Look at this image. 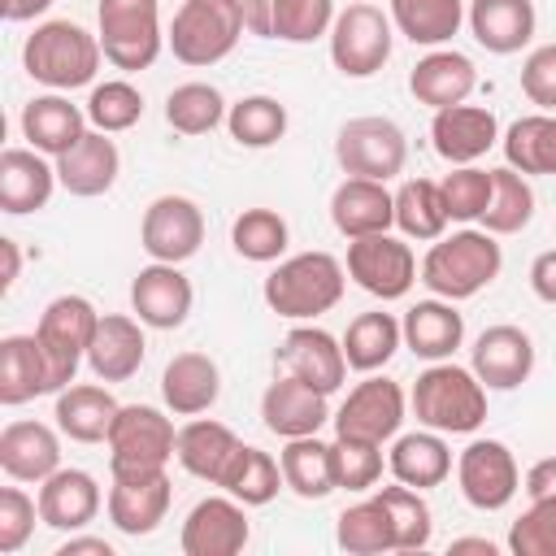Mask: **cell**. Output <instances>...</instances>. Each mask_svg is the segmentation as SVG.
Here are the masks:
<instances>
[{
  "instance_id": "6da1fadb",
  "label": "cell",
  "mask_w": 556,
  "mask_h": 556,
  "mask_svg": "<svg viewBox=\"0 0 556 556\" xmlns=\"http://www.w3.org/2000/svg\"><path fill=\"white\" fill-rule=\"evenodd\" d=\"M500 269H504V248L495 243V235L482 226L478 230L465 226V230L439 235L430 243V252L421 256L417 282H426L430 295L460 304V300H473L482 287H491L500 278Z\"/></svg>"
},
{
  "instance_id": "7a4b0ae2",
  "label": "cell",
  "mask_w": 556,
  "mask_h": 556,
  "mask_svg": "<svg viewBox=\"0 0 556 556\" xmlns=\"http://www.w3.org/2000/svg\"><path fill=\"white\" fill-rule=\"evenodd\" d=\"M343 287H348V265L339 256L295 252V256H282L265 274L261 295H265L269 313L287 317V321H313L343 300Z\"/></svg>"
},
{
  "instance_id": "3957f363",
  "label": "cell",
  "mask_w": 556,
  "mask_h": 556,
  "mask_svg": "<svg viewBox=\"0 0 556 556\" xmlns=\"http://www.w3.org/2000/svg\"><path fill=\"white\" fill-rule=\"evenodd\" d=\"M100 35L83 30L78 22L70 17H52V22H39L26 43H22V70L52 87V91H74V87H87L96 83V70H100Z\"/></svg>"
},
{
  "instance_id": "277c9868",
  "label": "cell",
  "mask_w": 556,
  "mask_h": 556,
  "mask_svg": "<svg viewBox=\"0 0 556 556\" xmlns=\"http://www.w3.org/2000/svg\"><path fill=\"white\" fill-rule=\"evenodd\" d=\"M408 408L417 426L439 434H473L486 421V387L465 365L430 361V369H421L408 391Z\"/></svg>"
},
{
  "instance_id": "5b68a950",
  "label": "cell",
  "mask_w": 556,
  "mask_h": 556,
  "mask_svg": "<svg viewBox=\"0 0 556 556\" xmlns=\"http://www.w3.org/2000/svg\"><path fill=\"white\" fill-rule=\"evenodd\" d=\"M243 9L239 0H182L174 9V22L165 30V43L174 61L191 70H208L226 61L243 39Z\"/></svg>"
},
{
  "instance_id": "8992f818",
  "label": "cell",
  "mask_w": 556,
  "mask_h": 556,
  "mask_svg": "<svg viewBox=\"0 0 556 556\" xmlns=\"http://www.w3.org/2000/svg\"><path fill=\"white\" fill-rule=\"evenodd\" d=\"M96 35H100L109 65H117L126 74L148 70L165 48L161 0H100L96 4Z\"/></svg>"
},
{
  "instance_id": "52a82bcc",
  "label": "cell",
  "mask_w": 556,
  "mask_h": 556,
  "mask_svg": "<svg viewBox=\"0 0 556 556\" xmlns=\"http://www.w3.org/2000/svg\"><path fill=\"white\" fill-rule=\"evenodd\" d=\"M326 39H330V61H334V70L343 78H374L391 61L395 22L378 4L352 0L348 9H339V17H334Z\"/></svg>"
},
{
  "instance_id": "ba28073f",
  "label": "cell",
  "mask_w": 556,
  "mask_h": 556,
  "mask_svg": "<svg viewBox=\"0 0 556 556\" xmlns=\"http://www.w3.org/2000/svg\"><path fill=\"white\" fill-rule=\"evenodd\" d=\"M334 161L352 178H378V182H387V178L404 174L408 139H404V130L391 117H378V113L352 117L334 135Z\"/></svg>"
},
{
  "instance_id": "9c48e42d",
  "label": "cell",
  "mask_w": 556,
  "mask_h": 556,
  "mask_svg": "<svg viewBox=\"0 0 556 556\" xmlns=\"http://www.w3.org/2000/svg\"><path fill=\"white\" fill-rule=\"evenodd\" d=\"M100 326V313L87 295H56L43 304L39 313V343L48 352V365H52V382L56 391H65L78 374V365L87 361V348H91V334Z\"/></svg>"
},
{
  "instance_id": "30bf717a",
  "label": "cell",
  "mask_w": 556,
  "mask_h": 556,
  "mask_svg": "<svg viewBox=\"0 0 556 556\" xmlns=\"http://www.w3.org/2000/svg\"><path fill=\"white\" fill-rule=\"evenodd\" d=\"M104 443H109V469H165L174 460L178 430L152 404H122Z\"/></svg>"
},
{
  "instance_id": "8fae6325",
  "label": "cell",
  "mask_w": 556,
  "mask_h": 556,
  "mask_svg": "<svg viewBox=\"0 0 556 556\" xmlns=\"http://www.w3.org/2000/svg\"><path fill=\"white\" fill-rule=\"evenodd\" d=\"M456 486L465 495L469 508L478 513H500L517 500L521 491V469L517 456L508 452V443L500 439H473L465 443V452L456 456Z\"/></svg>"
},
{
  "instance_id": "7c38bea8",
  "label": "cell",
  "mask_w": 556,
  "mask_h": 556,
  "mask_svg": "<svg viewBox=\"0 0 556 556\" xmlns=\"http://www.w3.org/2000/svg\"><path fill=\"white\" fill-rule=\"evenodd\" d=\"M417 256L404 239L395 235H365V239H348V278L369 291L374 300H404L417 282Z\"/></svg>"
},
{
  "instance_id": "4fadbf2b",
  "label": "cell",
  "mask_w": 556,
  "mask_h": 556,
  "mask_svg": "<svg viewBox=\"0 0 556 556\" xmlns=\"http://www.w3.org/2000/svg\"><path fill=\"white\" fill-rule=\"evenodd\" d=\"M404 413H408L404 387L395 378L365 374V382H356L348 391V400L339 404V413L330 421H334V434L369 439V443H391L400 434V426H404Z\"/></svg>"
},
{
  "instance_id": "5bb4252c",
  "label": "cell",
  "mask_w": 556,
  "mask_h": 556,
  "mask_svg": "<svg viewBox=\"0 0 556 556\" xmlns=\"http://www.w3.org/2000/svg\"><path fill=\"white\" fill-rule=\"evenodd\" d=\"M113 482H109V521L130 534V539H143L152 534L165 513H169V500H174V486H169V473L165 469H109Z\"/></svg>"
},
{
  "instance_id": "9a60e30c",
  "label": "cell",
  "mask_w": 556,
  "mask_h": 556,
  "mask_svg": "<svg viewBox=\"0 0 556 556\" xmlns=\"http://www.w3.org/2000/svg\"><path fill=\"white\" fill-rule=\"evenodd\" d=\"M204 243V213L191 195H156L139 222V248L152 261L182 265Z\"/></svg>"
},
{
  "instance_id": "2e32d148",
  "label": "cell",
  "mask_w": 556,
  "mask_h": 556,
  "mask_svg": "<svg viewBox=\"0 0 556 556\" xmlns=\"http://www.w3.org/2000/svg\"><path fill=\"white\" fill-rule=\"evenodd\" d=\"M252 539L248 526V504H239L235 495H204L178 530V547L182 556H235L243 552Z\"/></svg>"
},
{
  "instance_id": "e0dca14e",
  "label": "cell",
  "mask_w": 556,
  "mask_h": 556,
  "mask_svg": "<svg viewBox=\"0 0 556 556\" xmlns=\"http://www.w3.org/2000/svg\"><path fill=\"white\" fill-rule=\"evenodd\" d=\"M274 365L317 391H339L348 378V356H343V339H334L321 326H291L282 334V343L274 348Z\"/></svg>"
},
{
  "instance_id": "ac0fdd59",
  "label": "cell",
  "mask_w": 556,
  "mask_h": 556,
  "mask_svg": "<svg viewBox=\"0 0 556 556\" xmlns=\"http://www.w3.org/2000/svg\"><path fill=\"white\" fill-rule=\"evenodd\" d=\"M191 278L169 261H152L130 278V313L148 330H178L191 317Z\"/></svg>"
},
{
  "instance_id": "d6986e66",
  "label": "cell",
  "mask_w": 556,
  "mask_h": 556,
  "mask_svg": "<svg viewBox=\"0 0 556 556\" xmlns=\"http://www.w3.org/2000/svg\"><path fill=\"white\" fill-rule=\"evenodd\" d=\"M469 369L486 391H513L534 374V339L521 326H486L469 348Z\"/></svg>"
},
{
  "instance_id": "ffe728a7",
  "label": "cell",
  "mask_w": 556,
  "mask_h": 556,
  "mask_svg": "<svg viewBox=\"0 0 556 556\" xmlns=\"http://www.w3.org/2000/svg\"><path fill=\"white\" fill-rule=\"evenodd\" d=\"M261 421L269 434L278 439H304V434H317L326 421H330V404H326V391L291 378V374H278L265 395H261Z\"/></svg>"
},
{
  "instance_id": "44dd1931",
  "label": "cell",
  "mask_w": 556,
  "mask_h": 556,
  "mask_svg": "<svg viewBox=\"0 0 556 556\" xmlns=\"http://www.w3.org/2000/svg\"><path fill=\"white\" fill-rule=\"evenodd\" d=\"M39 521L48 530H61V534H74V530H87L104 504L100 495V482L87 473V469H56L39 482Z\"/></svg>"
},
{
  "instance_id": "7402d4cb",
  "label": "cell",
  "mask_w": 556,
  "mask_h": 556,
  "mask_svg": "<svg viewBox=\"0 0 556 556\" xmlns=\"http://www.w3.org/2000/svg\"><path fill=\"white\" fill-rule=\"evenodd\" d=\"M500 139V122L482 104H452L439 109L430 122V143L447 165H473L482 161Z\"/></svg>"
},
{
  "instance_id": "603a6c76",
  "label": "cell",
  "mask_w": 556,
  "mask_h": 556,
  "mask_svg": "<svg viewBox=\"0 0 556 556\" xmlns=\"http://www.w3.org/2000/svg\"><path fill=\"white\" fill-rule=\"evenodd\" d=\"M330 222L343 239H365V235H382L395 226V191H387V182L378 178H343L330 191Z\"/></svg>"
},
{
  "instance_id": "cb8c5ba5",
  "label": "cell",
  "mask_w": 556,
  "mask_h": 556,
  "mask_svg": "<svg viewBox=\"0 0 556 556\" xmlns=\"http://www.w3.org/2000/svg\"><path fill=\"white\" fill-rule=\"evenodd\" d=\"M478 87V65L456 52V48H430L413 70H408V91L417 104L426 109H452V104H465Z\"/></svg>"
},
{
  "instance_id": "d4e9b609",
  "label": "cell",
  "mask_w": 556,
  "mask_h": 556,
  "mask_svg": "<svg viewBox=\"0 0 556 556\" xmlns=\"http://www.w3.org/2000/svg\"><path fill=\"white\" fill-rule=\"evenodd\" d=\"M61 187L56 161H48L35 148H4L0 152V208L13 217L48 208L52 191Z\"/></svg>"
},
{
  "instance_id": "484cf974",
  "label": "cell",
  "mask_w": 556,
  "mask_h": 556,
  "mask_svg": "<svg viewBox=\"0 0 556 556\" xmlns=\"http://www.w3.org/2000/svg\"><path fill=\"white\" fill-rule=\"evenodd\" d=\"M143 356H148L143 321L126 317V313H100V326H96L91 348H87V369L100 382H126L139 374Z\"/></svg>"
},
{
  "instance_id": "4316f807",
  "label": "cell",
  "mask_w": 556,
  "mask_h": 556,
  "mask_svg": "<svg viewBox=\"0 0 556 556\" xmlns=\"http://www.w3.org/2000/svg\"><path fill=\"white\" fill-rule=\"evenodd\" d=\"M0 469L9 482H43L61 469V434L48 421H9L0 430Z\"/></svg>"
},
{
  "instance_id": "83f0119b",
  "label": "cell",
  "mask_w": 556,
  "mask_h": 556,
  "mask_svg": "<svg viewBox=\"0 0 556 556\" xmlns=\"http://www.w3.org/2000/svg\"><path fill=\"white\" fill-rule=\"evenodd\" d=\"M117 174H122V152L104 130H87L70 152L56 156V178L78 200H96L113 191Z\"/></svg>"
},
{
  "instance_id": "f1b7e54d",
  "label": "cell",
  "mask_w": 556,
  "mask_h": 556,
  "mask_svg": "<svg viewBox=\"0 0 556 556\" xmlns=\"http://www.w3.org/2000/svg\"><path fill=\"white\" fill-rule=\"evenodd\" d=\"M35 395H56L48 352L39 334H4L0 339V404L17 408Z\"/></svg>"
},
{
  "instance_id": "f546056e",
  "label": "cell",
  "mask_w": 556,
  "mask_h": 556,
  "mask_svg": "<svg viewBox=\"0 0 556 556\" xmlns=\"http://www.w3.org/2000/svg\"><path fill=\"white\" fill-rule=\"evenodd\" d=\"M22 139H26V148H35V152H43V156H61V152H70L83 135H87V109H78V104H70V96H61V91H48V96H35L26 109H22Z\"/></svg>"
},
{
  "instance_id": "4dcf8cb0",
  "label": "cell",
  "mask_w": 556,
  "mask_h": 556,
  "mask_svg": "<svg viewBox=\"0 0 556 556\" xmlns=\"http://www.w3.org/2000/svg\"><path fill=\"white\" fill-rule=\"evenodd\" d=\"M222 395V369L208 352H178L161 374V400L174 417H200Z\"/></svg>"
},
{
  "instance_id": "1f68e13d",
  "label": "cell",
  "mask_w": 556,
  "mask_h": 556,
  "mask_svg": "<svg viewBox=\"0 0 556 556\" xmlns=\"http://www.w3.org/2000/svg\"><path fill=\"white\" fill-rule=\"evenodd\" d=\"M465 22L486 52L513 56L534 39L539 13H534V0H469Z\"/></svg>"
},
{
  "instance_id": "d6a6232c",
  "label": "cell",
  "mask_w": 556,
  "mask_h": 556,
  "mask_svg": "<svg viewBox=\"0 0 556 556\" xmlns=\"http://www.w3.org/2000/svg\"><path fill=\"white\" fill-rule=\"evenodd\" d=\"M117 400L109 387L96 382H70L65 391H56V404H52V417H56V430L74 443H104L109 430H113V417H117Z\"/></svg>"
},
{
  "instance_id": "836d02e7",
  "label": "cell",
  "mask_w": 556,
  "mask_h": 556,
  "mask_svg": "<svg viewBox=\"0 0 556 556\" xmlns=\"http://www.w3.org/2000/svg\"><path fill=\"white\" fill-rule=\"evenodd\" d=\"M404 348L421 361H452V352L465 343V317L456 313L452 300H417L408 304L404 321Z\"/></svg>"
},
{
  "instance_id": "e575fe53",
  "label": "cell",
  "mask_w": 556,
  "mask_h": 556,
  "mask_svg": "<svg viewBox=\"0 0 556 556\" xmlns=\"http://www.w3.org/2000/svg\"><path fill=\"white\" fill-rule=\"evenodd\" d=\"M387 469H391L395 482L417 486V491H430V486L447 482V473H452V447H447V439L439 430L421 426V430H408V434H395L391 439Z\"/></svg>"
},
{
  "instance_id": "d590c367",
  "label": "cell",
  "mask_w": 556,
  "mask_h": 556,
  "mask_svg": "<svg viewBox=\"0 0 556 556\" xmlns=\"http://www.w3.org/2000/svg\"><path fill=\"white\" fill-rule=\"evenodd\" d=\"M235 452H239V434H235L226 421L191 417L187 426H178L174 460H178L191 478H200V482H208V486H217V478L226 473V465H230Z\"/></svg>"
},
{
  "instance_id": "8d00e7d4",
  "label": "cell",
  "mask_w": 556,
  "mask_h": 556,
  "mask_svg": "<svg viewBox=\"0 0 556 556\" xmlns=\"http://www.w3.org/2000/svg\"><path fill=\"white\" fill-rule=\"evenodd\" d=\"M404 348V330L391 313L382 308H369V313H356L348 321V334H343V356H348V369L356 374H378L395 352Z\"/></svg>"
},
{
  "instance_id": "74e56055",
  "label": "cell",
  "mask_w": 556,
  "mask_h": 556,
  "mask_svg": "<svg viewBox=\"0 0 556 556\" xmlns=\"http://www.w3.org/2000/svg\"><path fill=\"white\" fill-rule=\"evenodd\" d=\"M278 465H282L287 486H291L300 500H326L330 491H339V482H334V456H330V443H321L317 434L282 439Z\"/></svg>"
},
{
  "instance_id": "f35d334b",
  "label": "cell",
  "mask_w": 556,
  "mask_h": 556,
  "mask_svg": "<svg viewBox=\"0 0 556 556\" xmlns=\"http://www.w3.org/2000/svg\"><path fill=\"white\" fill-rule=\"evenodd\" d=\"M217 486L226 495H235L239 504H248V508H265L287 486V478H282V465L269 452H261L252 443H239V452L230 456V465L217 478Z\"/></svg>"
},
{
  "instance_id": "ab89813d",
  "label": "cell",
  "mask_w": 556,
  "mask_h": 556,
  "mask_svg": "<svg viewBox=\"0 0 556 556\" xmlns=\"http://www.w3.org/2000/svg\"><path fill=\"white\" fill-rule=\"evenodd\" d=\"M504 165L530 174H556V113H526L517 117L504 139Z\"/></svg>"
},
{
  "instance_id": "60d3db41",
  "label": "cell",
  "mask_w": 556,
  "mask_h": 556,
  "mask_svg": "<svg viewBox=\"0 0 556 556\" xmlns=\"http://www.w3.org/2000/svg\"><path fill=\"white\" fill-rule=\"evenodd\" d=\"M391 22L408 43L443 48L465 22V0H391Z\"/></svg>"
},
{
  "instance_id": "b9f144b4",
  "label": "cell",
  "mask_w": 556,
  "mask_h": 556,
  "mask_svg": "<svg viewBox=\"0 0 556 556\" xmlns=\"http://www.w3.org/2000/svg\"><path fill=\"white\" fill-rule=\"evenodd\" d=\"M530 217H534V187H530V178L521 169H513V165L491 169V204L478 217L482 230H491L495 239L500 235H521L530 226Z\"/></svg>"
},
{
  "instance_id": "7bdbcfd3",
  "label": "cell",
  "mask_w": 556,
  "mask_h": 556,
  "mask_svg": "<svg viewBox=\"0 0 556 556\" xmlns=\"http://www.w3.org/2000/svg\"><path fill=\"white\" fill-rule=\"evenodd\" d=\"M447 208H443V191L434 178H404L395 191V226L408 239H426L434 243L447 230Z\"/></svg>"
},
{
  "instance_id": "ee69618b",
  "label": "cell",
  "mask_w": 556,
  "mask_h": 556,
  "mask_svg": "<svg viewBox=\"0 0 556 556\" xmlns=\"http://www.w3.org/2000/svg\"><path fill=\"white\" fill-rule=\"evenodd\" d=\"M387 513V526H391V543L395 552H421L430 547V534H434V517H430V504L421 500L417 486H382L374 495Z\"/></svg>"
},
{
  "instance_id": "f6af8a7d",
  "label": "cell",
  "mask_w": 556,
  "mask_h": 556,
  "mask_svg": "<svg viewBox=\"0 0 556 556\" xmlns=\"http://www.w3.org/2000/svg\"><path fill=\"white\" fill-rule=\"evenodd\" d=\"M230 104L213 83H178L165 96V122L178 135H208L226 122Z\"/></svg>"
},
{
  "instance_id": "bcb514c9",
  "label": "cell",
  "mask_w": 556,
  "mask_h": 556,
  "mask_svg": "<svg viewBox=\"0 0 556 556\" xmlns=\"http://www.w3.org/2000/svg\"><path fill=\"white\" fill-rule=\"evenodd\" d=\"M230 243L243 261H256V265H274L282 261L287 243H291V226L278 208H243L230 226Z\"/></svg>"
},
{
  "instance_id": "7dc6e473",
  "label": "cell",
  "mask_w": 556,
  "mask_h": 556,
  "mask_svg": "<svg viewBox=\"0 0 556 556\" xmlns=\"http://www.w3.org/2000/svg\"><path fill=\"white\" fill-rule=\"evenodd\" d=\"M226 130L239 148H274L287 135V104L274 96H243L230 104Z\"/></svg>"
},
{
  "instance_id": "c3c4849f",
  "label": "cell",
  "mask_w": 556,
  "mask_h": 556,
  "mask_svg": "<svg viewBox=\"0 0 556 556\" xmlns=\"http://www.w3.org/2000/svg\"><path fill=\"white\" fill-rule=\"evenodd\" d=\"M334 543H339L348 556H382V552H395L382 504H378L374 495L361 500V504H348V508L334 517Z\"/></svg>"
},
{
  "instance_id": "681fc988",
  "label": "cell",
  "mask_w": 556,
  "mask_h": 556,
  "mask_svg": "<svg viewBox=\"0 0 556 556\" xmlns=\"http://www.w3.org/2000/svg\"><path fill=\"white\" fill-rule=\"evenodd\" d=\"M83 109H87L91 130L122 135V130H130L143 117V96L126 78H104V83H91V96H87Z\"/></svg>"
},
{
  "instance_id": "f907efd6",
  "label": "cell",
  "mask_w": 556,
  "mask_h": 556,
  "mask_svg": "<svg viewBox=\"0 0 556 556\" xmlns=\"http://www.w3.org/2000/svg\"><path fill=\"white\" fill-rule=\"evenodd\" d=\"M330 456H334L339 491H369V486H378V478H382V443L334 434L330 439Z\"/></svg>"
},
{
  "instance_id": "816d5d0a",
  "label": "cell",
  "mask_w": 556,
  "mask_h": 556,
  "mask_svg": "<svg viewBox=\"0 0 556 556\" xmlns=\"http://www.w3.org/2000/svg\"><path fill=\"white\" fill-rule=\"evenodd\" d=\"M334 0H274V39L313 43L334 26Z\"/></svg>"
},
{
  "instance_id": "f5cc1de1",
  "label": "cell",
  "mask_w": 556,
  "mask_h": 556,
  "mask_svg": "<svg viewBox=\"0 0 556 556\" xmlns=\"http://www.w3.org/2000/svg\"><path fill=\"white\" fill-rule=\"evenodd\" d=\"M439 191H443V208L452 222H478L491 204V169L452 165V174H443Z\"/></svg>"
},
{
  "instance_id": "db71d44e",
  "label": "cell",
  "mask_w": 556,
  "mask_h": 556,
  "mask_svg": "<svg viewBox=\"0 0 556 556\" xmlns=\"http://www.w3.org/2000/svg\"><path fill=\"white\" fill-rule=\"evenodd\" d=\"M513 556H556V495L530 500V508L508 526Z\"/></svg>"
},
{
  "instance_id": "11a10c76",
  "label": "cell",
  "mask_w": 556,
  "mask_h": 556,
  "mask_svg": "<svg viewBox=\"0 0 556 556\" xmlns=\"http://www.w3.org/2000/svg\"><path fill=\"white\" fill-rule=\"evenodd\" d=\"M39 521V500H30L22 486H4L0 491V556H13L26 547V539L35 534Z\"/></svg>"
},
{
  "instance_id": "9f6ffc18",
  "label": "cell",
  "mask_w": 556,
  "mask_h": 556,
  "mask_svg": "<svg viewBox=\"0 0 556 556\" xmlns=\"http://www.w3.org/2000/svg\"><path fill=\"white\" fill-rule=\"evenodd\" d=\"M521 91L539 113H556V43H539L521 61Z\"/></svg>"
},
{
  "instance_id": "6f0895ef",
  "label": "cell",
  "mask_w": 556,
  "mask_h": 556,
  "mask_svg": "<svg viewBox=\"0 0 556 556\" xmlns=\"http://www.w3.org/2000/svg\"><path fill=\"white\" fill-rule=\"evenodd\" d=\"M530 291L543 304H556V248H547L530 261Z\"/></svg>"
},
{
  "instance_id": "680465c9",
  "label": "cell",
  "mask_w": 556,
  "mask_h": 556,
  "mask_svg": "<svg viewBox=\"0 0 556 556\" xmlns=\"http://www.w3.org/2000/svg\"><path fill=\"white\" fill-rule=\"evenodd\" d=\"M521 491H526V500H539V495H556V456H543V460H534V465L526 469V478H521Z\"/></svg>"
},
{
  "instance_id": "91938a15",
  "label": "cell",
  "mask_w": 556,
  "mask_h": 556,
  "mask_svg": "<svg viewBox=\"0 0 556 556\" xmlns=\"http://www.w3.org/2000/svg\"><path fill=\"white\" fill-rule=\"evenodd\" d=\"M243 9V26L256 39H274V0H239Z\"/></svg>"
},
{
  "instance_id": "94428289",
  "label": "cell",
  "mask_w": 556,
  "mask_h": 556,
  "mask_svg": "<svg viewBox=\"0 0 556 556\" xmlns=\"http://www.w3.org/2000/svg\"><path fill=\"white\" fill-rule=\"evenodd\" d=\"M56 556H113V543L109 539H96V534H70L61 547H56Z\"/></svg>"
},
{
  "instance_id": "6125c7cd",
  "label": "cell",
  "mask_w": 556,
  "mask_h": 556,
  "mask_svg": "<svg viewBox=\"0 0 556 556\" xmlns=\"http://www.w3.org/2000/svg\"><path fill=\"white\" fill-rule=\"evenodd\" d=\"M17 269H22V252H17V239H0V291H13L17 282Z\"/></svg>"
},
{
  "instance_id": "be15d7a7",
  "label": "cell",
  "mask_w": 556,
  "mask_h": 556,
  "mask_svg": "<svg viewBox=\"0 0 556 556\" xmlns=\"http://www.w3.org/2000/svg\"><path fill=\"white\" fill-rule=\"evenodd\" d=\"M4 22H35L52 9V0H4Z\"/></svg>"
},
{
  "instance_id": "e7e4bbea",
  "label": "cell",
  "mask_w": 556,
  "mask_h": 556,
  "mask_svg": "<svg viewBox=\"0 0 556 556\" xmlns=\"http://www.w3.org/2000/svg\"><path fill=\"white\" fill-rule=\"evenodd\" d=\"M452 556H460V552H482V556H495L500 547L491 543V539H478V534H465V539H452V547H447Z\"/></svg>"
}]
</instances>
